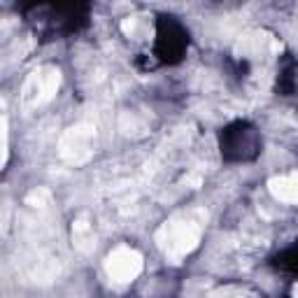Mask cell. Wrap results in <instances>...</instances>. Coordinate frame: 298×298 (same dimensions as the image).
Wrapping results in <instances>:
<instances>
[{"mask_svg":"<svg viewBox=\"0 0 298 298\" xmlns=\"http://www.w3.org/2000/svg\"><path fill=\"white\" fill-rule=\"evenodd\" d=\"M198 238H201V229H198V224H194V221H189V219L168 221L156 235L159 244H161L163 250H166V254L172 256V259H182L184 254H189L196 244H198Z\"/></svg>","mask_w":298,"mask_h":298,"instance_id":"1","label":"cell"},{"mask_svg":"<svg viewBox=\"0 0 298 298\" xmlns=\"http://www.w3.org/2000/svg\"><path fill=\"white\" fill-rule=\"evenodd\" d=\"M108 275L117 282H131L142 270V256L131 247H117L105 261Z\"/></svg>","mask_w":298,"mask_h":298,"instance_id":"2","label":"cell"},{"mask_svg":"<svg viewBox=\"0 0 298 298\" xmlns=\"http://www.w3.org/2000/svg\"><path fill=\"white\" fill-rule=\"evenodd\" d=\"M91 137H93L91 126L70 128V131L65 133L63 142H61V154L75 163L86 161V159L91 156Z\"/></svg>","mask_w":298,"mask_h":298,"instance_id":"3","label":"cell"},{"mask_svg":"<svg viewBox=\"0 0 298 298\" xmlns=\"http://www.w3.org/2000/svg\"><path fill=\"white\" fill-rule=\"evenodd\" d=\"M59 82H61V75L59 70H40V73H33L30 82L26 84V98L33 96L38 103H44L49 98L56 93L59 89Z\"/></svg>","mask_w":298,"mask_h":298,"instance_id":"4","label":"cell"},{"mask_svg":"<svg viewBox=\"0 0 298 298\" xmlns=\"http://www.w3.org/2000/svg\"><path fill=\"white\" fill-rule=\"evenodd\" d=\"M270 194L282 203H298V172L279 175L268 182Z\"/></svg>","mask_w":298,"mask_h":298,"instance_id":"5","label":"cell"},{"mask_svg":"<svg viewBox=\"0 0 298 298\" xmlns=\"http://www.w3.org/2000/svg\"><path fill=\"white\" fill-rule=\"evenodd\" d=\"M26 203H28V205H33V207H44L49 203V191L47 189H35L33 194H28Z\"/></svg>","mask_w":298,"mask_h":298,"instance_id":"6","label":"cell"},{"mask_svg":"<svg viewBox=\"0 0 298 298\" xmlns=\"http://www.w3.org/2000/svg\"><path fill=\"white\" fill-rule=\"evenodd\" d=\"M242 296H244V291L240 287H224L212 293V298H242Z\"/></svg>","mask_w":298,"mask_h":298,"instance_id":"7","label":"cell"}]
</instances>
